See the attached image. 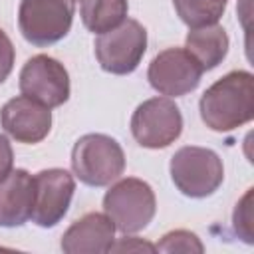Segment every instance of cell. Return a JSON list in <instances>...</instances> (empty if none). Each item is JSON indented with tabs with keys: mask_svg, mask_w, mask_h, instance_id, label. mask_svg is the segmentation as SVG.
<instances>
[{
	"mask_svg": "<svg viewBox=\"0 0 254 254\" xmlns=\"http://www.w3.org/2000/svg\"><path fill=\"white\" fill-rule=\"evenodd\" d=\"M157 210L155 192L149 183L127 177L117 181L103 196V212L113 222L115 230L135 234L149 226Z\"/></svg>",
	"mask_w": 254,
	"mask_h": 254,
	"instance_id": "3",
	"label": "cell"
},
{
	"mask_svg": "<svg viewBox=\"0 0 254 254\" xmlns=\"http://www.w3.org/2000/svg\"><path fill=\"white\" fill-rule=\"evenodd\" d=\"M159 252H169V254H173V252H185V254H192V252H204V246H202V242L198 240V236L194 234V232H190V230H183V228H179V230H171V232H167L165 236H163V240L155 246Z\"/></svg>",
	"mask_w": 254,
	"mask_h": 254,
	"instance_id": "17",
	"label": "cell"
},
{
	"mask_svg": "<svg viewBox=\"0 0 254 254\" xmlns=\"http://www.w3.org/2000/svg\"><path fill=\"white\" fill-rule=\"evenodd\" d=\"M20 91L50 109L60 107L69 99L67 69L46 54L32 56L20 71Z\"/></svg>",
	"mask_w": 254,
	"mask_h": 254,
	"instance_id": "9",
	"label": "cell"
},
{
	"mask_svg": "<svg viewBox=\"0 0 254 254\" xmlns=\"http://www.w3.org/2000/svg\"><path fill=\"white\" fill-rule=\"evenodd\" d=\"M34 177L24 169H12L0 181V226L16 228L30 220L34 208Z\"/></svg>",
	"mask_w": 254,
	"mask_h": 254,
	"instance_id": "13",
	"label": "cell"
},
{
	"mask_svg": "<svg viewBox=\"0 0 254 254\" xmlns=\"http://www.w3.org/2000/svg\"><path fill=\"white\" fill-rule=\"evenodd\" d=\"M183 131L181 109L169 97L143 101L131 117V133L145 149H165L179 139Z\"/></svg>",
	"mask_w": 254,
	"mask_h": 254,
	"instance_id": "7",
	"label": "cell"
},
{
	"mask_svg": "<svg viewBox=\"0 0 254 254\" xmlns=\"http://www.w3.org/2000/svg\"><path fill=\"white\" fill-rule=\"evenodd\" d=\"M254 216H252V189H248L244 192V196L236 202L234 208V232L238 234V238H242L246 244L254 242Z\"/></svg>",
	"mask_w": 254,
	"mask_h": 254,
	"instance_id": "18",
	"label": "cell"
},
{
	"mask_svg": "<svg viewBox=\"0 0 254 254\" xmlns=\"http://www.w3.org/2000/svg\"><path fill=\"white\" fill-rule=\"evenodd\" d=\"M202 77L198 62L183 48H167L153 58L147 79L155 91L167 97H181L196 89Z\"/></svg>",
	"mask_w": 254,
	"mask_h": 254,
	"instance_id": "8",
	"label": "cell"
},
{
	"mask_svg": "<svg viewBox=\"0 0 254 254\" xmlns=\"http://www.w3.org/2000/svg\"><path fill=\"white\" fill-rule=\"evenodd\" d=\"M111 252H157V248L141 238H121L119 242H113Z\"/></svg>",
	"mask_w": 254,
	"mask_h": 254,
	"instance_id": "20",
	"label": "cell"
},
{
	"mask_svg": "<svg viewBox=\"0 0 254 254\" xmlns=\"http://www.w3.org/2000/svg\"><path fill=\"white\" fill-rule=\"evenodd\" d=\"M34 208H32V222L42 228L56 226L67 212L75 181L65 169H44L34 175Z\"/></svg>",
	"mask_w": 254,
	"mask_h": 254,
	"instance_id": "10",
	"label": "cell"
},
{
	"mask_svg": "<svg viewBox=\"0 0 254 254\" xmlns=\"http://www.w3.org/2000/svg\"><path fill=\"white\" fill-rule=\"evenodd\" d=\"M12 165H14L12 147H10L8 139H6L4 135H0V181L12 171Z\"/></svg>",
	"mask_w": 254,
	"mask_h": 254,
	"instance_id": "21",
	"label": "cell"
},
{
	"mask_svg": "<svg viewBox=\"0 0 254 254\" xmlns=\"http://www.w3.org/2000/svg\"><path fill=\"white\" fill-rule=\"evenodd\" d=\"M115 242V226L103 212H87L77 218L62 236L65 254H105Z\"/></svg>",
	"mask_w": 254,
	"mask_h": 254,
	"instance_id": "12",
	"label": "cell"
},
{
	"mask_svg": "<svg viewBox=\"0 0 254 254\" xmlns=\"http://www.w3.org/2000/svg\"><path fill=\"white\" fill-rule=\"evenodd\" d=\"M173 6L181 22L189 28L216 24L226 10V2L218 0H173Z\"/></svg>",
	"mask_w": 254,
	"mask_h": 254,
	"instance_id": "16",
	"label": "cell"
},
{
	"mask_svg": "<svg viewBox=\"0 0 254 254\" xmlns=\"http://www.w3.org/2000/svg\"><path fill=\"white\" fill-rule=\"evenodd\" d=\"M73 175L87 187H107L125 171V153L121 145L103 133L79 137L71 149Z\"/></svg>",
	"mask_w": 254,
	"mask_h": 254,
	"instance_id": "2",
	"label": "cell"
},
{
	"mask_svg": "<svg viewBox=\"0 0 254 254\" xmlns=\"http://www.w3.org/2000/svg\"><path fill=\"white\" fill-rule=\"evenodd\" d=\"M218 2H226V0H218Z\"/></svg>",
	"mask_w": 254,
	"mask_h": 254,
	"instance_id": "22",
	"label": "cell"
},
{
	"mask_svg": "<svg viewBox=\"0 0 254 254\" xmlns=\"http://www.w3.org/2000/svg\"><path fill=\"white\" fill-rule=\"evenodd\" d=\"M169 171L175 187L190 198H206L214 194L224 181L220 157L206 147H181L171 157Z\"/></svg>",
	"mask_w": 254,
	"mask_h": 254,
	"instance_id": "4",
	"label": "cell"
},
{
	"mask_svg": "<svg viewBox=\"0 0 254 254\" xmlns=\"http://www.w3.org/2000/svg\"><path fill=\"white\" fill-rule=\"evenodd\" d=\"M95 58L103 71L127 75L137 69L147 50V30L137 20H123L117 28L97 36Z\"/></svg>",
	"mask_w": 254,
	"mask_h": 254,
	"instance_id": "6",
	"label": "cell"
},
{
	"mask_svg": "<svg viewBox=\"0 0 254 254\" xmlns=\"http://www.w3.org/2000/svg\"><path fill=\"white\" fill-rule=\"evenodd\" d=\"M14 67V46L6 32L0 28V83H4Z\"/></svg>",
	"mask_w": 254,
	"mask_h": 254,
	"instance_id": "19",
	"label": "cell"
},
{
	"mask_svg": "<svg viewBox=\"0 0 254 254\" xmlns=\"http://www.w3.org/2000/svg\"><path fill=\"white\" fill-rule=\"evenodd\" d=\"M73 10V0H22L18 28L26 42L46 48L67 36Z\"/></svg>",
	"mask_w": 254,
	"mask_h": 254,
	"instance_id": "5",
	"label": "cell"
},
{
	"mask_svg": "<svg viewBox=\"0 0 254 254\" xmlns=\"http://www.w3.org/2000/svg\"><path fill=\"white\" fill-rule=\"evenodd\" d=\"M0 125L18 143L34 145L48 137L52 129V111L26 95H18L0 109Z\"/></svg>",
	"mask_w": 254,
	"mask_h": 254,
	"instance_id": "11",
	"label": "cell"
},
{
	"mask_svg": "<svg viewBox=\"0 0 254 254\" xmlns=\"http://www.w3.org/2000/svg\"><path fill=\"white\" fill-rule=\"evenodd\" d=\"M228 34L222 26L210 24L200 28H190L187 34L185 50L198 62L202 71L214 69L228 54Z\"/></svg>",
	"mask_w": 254,
	"mask_h": 254,
	"instance_id": "14",
	"label": "cell"
},
{
	"mask_svg": "<svg viewBox=\"0 0 254 254\" xmlns=\"http://www.w3.org/2000/svg\"><path fill=\"white\" fill-rule=\"evenodd\" d=\"M202 123L218 133L232 131L254 117V75L236 69L214 81L198 103Z\"/></svg>",
	"mask_w": 254,
	"mask_h": 254,
	"instance_id": "1",
	"label": "cell"
},
{
	"mask_svg": "<svg viewBox=\"0 0 254 254\" xmlns=\"http://www.w3.org/2000/svg\"><path fill=\"white\" fill-rule=\"evenodd\" d=\"M127 0H81V22L93 34H103L117 28L127 16Z\"/></svg>",
	"mask_w": 254,
	"mask_h": 254,
	"instance_id": "15",
	"label": "cell"
}]
</instances>
